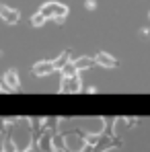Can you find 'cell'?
Returning <instances> with one entry per match:
<instances>
[{
  "mask_svg": "<svg viewBox=\"0 0 150 152\" xmlns=\"http://www.w3.org/2000/svg\"><path fill=\"white\" fill-rule=\"evenodd\" d=\"M86 93H97V86H86Z\"/></svg>",
  "mask_w": 150,
  "mask_h": 152,
  "instance_id": "5bb4252c",
  "label": "cell"
},
{
  "mask_svg": "<svg viewBox=\"0 0 150 152\" xmlns=\"http://www.w3.org/2000/svg\"><path fill=\"white\" fill-rule=\"evenodd\" d=\"M74 62H76V68H78V72H80V70H91V68L97 64V60H95V58H89V56H82V58L74 60Z\"/></svg>",
  "mask_w": 150,
  "mask_h": 152,
  "instance_id": "ba28073f",
  "label": "cell"
},
{
  "mask_svg": "<svg viewBox=\"0 0 150 152\" xmlns=\"http://www.w3.org/2000/svg\"><path fill=\"white\" fill-rule=\"evenodd\" d=\"M0 19H2L6 25H17L19 19H21V15H19V10L8 8L6 4H0Z\"/></svg>",
  "mask_w": 150,
  "mask_h": 152,
  "instance_id": "5b68a950",
  "label": "cell"
},
{
  "mask_svg": "<svg viewBox=\"0 0 150 152\" xmlns=\"http://www.w3.org/2000/svg\"><path fill=\"white\" fill-rule=\"evenodd\" d=\"M45 21H48V19H45V17L37 10V12L31 17V27H43V25H45Z\"/></svg>",
  "mask_w": 150,
  "mask_h": 152,
  "instance_id": "8fae6325",
  "label": "cell"
},
{
  "mask_svg": "<svg viewBox=\"0 0 150 152\" xmlns=\"http://www.w3.org/2000/svg\"><path fill=\"white\" fill-rule=\"evenodd\" d=\"M2 80H4V84H6V88H8V91H19V88H21V82H19V74H17V70H12V68L4 72Z\"/></svg>",
  "mask_w": 150,
  "mask_h": 152,
  "instance_id": "8992f818",
  "label": "cell"
},
{
  "mask_svg": "<svg viewBox=\"0 0 150 152\" xmlns=\"http://www.w3.org/2000/svg\"><path fill=\"white\" fill-rule=\"evenodd\" d=\"M64 138H66V150H68V152H82L84 148H86V140H84V136H78L76 132L66 134Z\"/></svg>",
  "mask_w": 150,
  "mask_h": 152,
  "instance_id": "277c9868",
  "label": "cell"
},
{
  "mask_svg": "<svg viewBox=\"0 0 150 152\" xmlns=\"http://www.w3.org/2000/svg\"><path fill=\"white\" fill-rule=\"evenodd\" d=\"M39 12H41L48 21L53 19L58 25H62L64 19H66V15H68V6H66V4H60V2H45V4L39 8Z\"/></svg>",
  "mask_w": 150,
  "mask_h": 152,
  "instance_id": "6da1fadb",
  "label": "cell"
},
{
  "mask_svg": "<svg viewBox=\"0 0 150 152\" xmlns=\"http://www.w3.org/2000/svg\"><path fill=\"white\" fill-rule=\"evenodd\" d=\"M68 58H70V51H64V53H60V56L53 60V66H56V70H62V68H64V66L70 62Z\"/></svg>",
  "mask_w": 150,
  "mask_h": 152,
  "instance_id": "9c48e42d",
  "label": "cell"
},
{
  "mask_svg": "<svg viewBox=\"0 0 150 152\" xmlns=\"http://www.w3.org/2000/svg\"><path fill=\"white\" fill-rule=\"evenodd\" d=\"M84 8H86V10H95V8H97V2H95V0H84Z\"/></svg>",
  "mask_w": 150,
  "mask_h": 152,
  "instance_id": "4fadbf2b",
  "label": "cell"
},
{
  "mask_svg": "<svg viewBox=\"0 0 150 152\" xmlns=\"http://www.w3.org/2000/svg\"><path fill=\"white\" fill-rule=\"evenodd\" d=\"M60 91L62 93H80L82 91V80L80 76H62V82H60Z\"/></svg>",
  "mask_w": 150,
  "mask_h": 152,
  "instance_id": "3957f363",
  "label": "cell"
},
{
  "mask_svg": "<svg viewBox=\"0 0 150 152\" xmlns=\"http://www.w3.org/2000/svg\"><path fill=\"white\" fill-rule=\"evenodd\" d=\"M60 72H62V76H76V74H78L76 62H74V60H70V62H68V64H66V66L60 70Z\"/></svg>",
  "mask_w": 150,
  "mask_h": 152,
  "instance_id": "30bf717a",
  "label": "cell"
},
{
  "mask_svg": "<svg viewBox=\"0 0 150 152\" xmlns=\"http://www.w3.org/2000/svg\"><path fill=\"white\" fill-rule=\"evenodd\" d=\"M148 19H150V12H148Z\"/></svg>",
  "mask_w": 150,
  "mask_h": 152,
  "instance_id": "e0dca14e",
  "label": "cell"
},
{
  "mask_svg": "<svg viewBox=\"0 0 150 152\" xmlns=\"http://www.w3.org/2000/svg\"><path fill=\"white\" fill-rule=\"evenodd\" d=\"M95 60H97V64L103 66V68H117V60L113 56H109L107 51H99L95 56Z\"/></svg>",
  "mask_w": 150,
  "mask_h": 152,
  "instance_id": "52a82bcc",
  "label": "cell"
},
{
  "mask_svg": "<svg viewBox=\"0 0 150 152\" xmlns=\"http://www.w3.org/2000/svg\"><path fill=\"white\" fill-rule=\"evenodd\" d=\"M2 152H17V146H15V142L10 138H6L2 142Z\"/></svg>",
  "mask_w": 150,
  "mask_h": 152,
  "instance_id": "7c38bea8",
  "label": "cell"
},
{
  "mask_svg": "<svg viewBox=\"0 0 150 152\" xmlns=\"http://www.w3.org/2000/svg\"><path fill=\"white\" fill-rule=\"evenodd\" d=\"M23 152H37V148H35V146H33V148H25Z\"/></svg>",
  "mask_w": 150,
  "mask_h": 152,
  "instance_id": "2e32d148",
  "label": "cell"
},
{
  "mask_svg": "<svg viewBox=\"0 0 150 152\" xmlns=\"http://www.w3.org/2000/svg\"><path fill=\"white\" fill-rule=\"evenodd\" d=\"M56 72V66H53V60H39L33 64L31 68V74L35 78H43V76H50Z\"/></svg>",
  "mask_w": 150,
  "mask_h": 152,
  "instance_id": "7a4b0ae2",
  "label": "cell"
},
{
  "mask_svg": "<svg viewBox=\"0 0 150 152\" xmlns=\"http://www.w3.org/2000/svg\"><path fill=\"white\" fill-rule=\"evenodd\" d=\"M2 91H8V88H6V84H4V80H0V93H2Z\"/></svg>",
  "mask_w": 150,
  "mask_h": 152,
  "instance_id": "9a60e30c",
  "label": "cell"
}]
</instances>
